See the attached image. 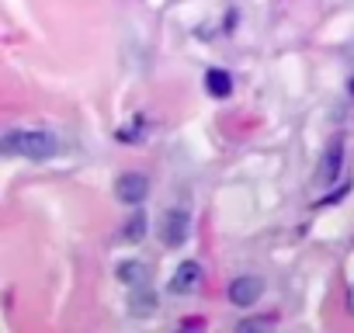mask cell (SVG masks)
Instances as JSON below:
<instances>
[{
  "label": "cell",
  "mask_w": 354,
  "mask_h": 333,
  "mask_svg": "<svg viewBox=\"0 0 354 333\" xmlns=\"http://www.w3.org/2000/svg\"><path fill=\"white\" fill-rule=\"evenodd\" d=\"M351 94H354V80H351Z\"/></svg>",
  "instance_id": "11"
},
{
  "label": "cell",
  "mask_w": 354,
  "mask_h": 333,
  "mask_svg": "<svg viewBox=\"0 0 354 333\" xmlns=\"http://www.w3.org/2000/svg\"><path fill=\"white\" fill-rule=\"evenodd\" d=\"M63 149V142L53 132L42 129H11L4 135V153L8 156H25V160H53Z\"/></svg>",
  "instance_id": "1"
},
{
  "label": "cell",
  "mask_w": 354,
  "mask_h": 333,
  "mask_svg": "<svg viewBox=\"0 0 354 333\" xmlns=\"http://www.w3.org/2000/svg\"><path fill=\"white\" fill-rule=\"evenodd\" d=\"M115 195H118V202H125V205H142L146 195H149V178H146V174H122V178L115 181Z\"/></svg>",
  "instance_id": "4"
},
{
  "label": "cell",
  "mask_w": 354,
  "mask_h": 333,
  "mask_svg": "<svg viewBox=\"0 0 354 333\" xmlns=\"http://www.w3.org/2000/svg\"><path fill=\"white\" fill-rule=\"evenodd\" d=\"M198 285H202V264H195V260H185L170 278V292H177V295H192Z\"/></svg>",
  "instance_id": "5"
},
{
  "label": "cell",
  "mask_w": 354,
  "mask_h": 333,
  "mask_svg": "<svg viewBox=\"0 0 354 333\" xmlns=\"http://www.w3.org/2000/svg\"><path fill=\"white\" fill-rule=\"evenodd\" d=\"M160 236H163L167 247H181V243H188V236H192V216H188L185 209H170V212L163 216V229H160Z\"/></svg>",
  "instance_id": "3"
},
{
  "label": "cell",
  "mask_w": 354,
  "mask_h": 333,
  "mask_svg": "<svg viewBox=\"0 0 354 333\" xmlns=\"http://www.w3.org/2000/svg\"><path fill=\"white\" fill-rule=\"evenodd\" d=\"M118 274H122V281H139V285H146V278H149V267L146 264H122L118 267Z\"/></svg>",
  "instance_id": "8"
},
{
  "label": "cell",
  "mask_w": 354,
  "mask_h": 333,
  "mask_svg": "<svg viewBox=\"0 0 354 333\" xmlns=\"http://www.w3.org/2000/svg\"><path fill=\"white\" fill-rule=\"evenodd\" d=\"M261 295H264V278H261V274H240V278H233V285H230V302L240 305V309L257 305Z\"/></svg>",
  "instance_id": "2"
},
{
  "label": "cell",
  "mask_w": 354,
  "mask_h": 333,
  "mask_svg": "<svg viewBox=\"0 0 354 333\" xmlns=\"http://www.w3.org/2000/svg\"><path fill=\"white\" fill-rule=\"evenodd\" d=\"M142 236H146V216L139 212V216L129 219V226H125V240H142Z\"/></svg>",
  "instance_id": "9"
},
{
  "label": "cell",
  "mask_w": 354,
  "mask_h": 333,
  "mask_svg": "<svg viewBox=\"0 0 354 333\" xmlns=\"http://www.w3.org/2000/svg\"><path fill=\"white\" fill-rule=\"evenodd\" d=\"M347 305H351V312H354V288L347 292Z\"/></svg>",
  "instance_id": "10"
},
{
  "label": "cell",
  "mask_w": 354,
  "mask_h": 333,
  "mask_svg": "<svg viewBox=\"0 0 354 333\" xmlns=\"http://www.w3.org/2000/svg\"><path fill=\"white\" fill-rule=\"evenodd\" d=\"M205 91H209L212 97H230V94H233V77H230L226 70H209V73H205Z\"/></svg>",
  "instance_id": "6"
},
{
  "label": "cell",
  "mask_w": 354,
  "mask_h": 333,
  "mask_svg": "<svg viewBox=\"0 0 354 333\" xmlns=\"http://www.w3.org/2000/svg\"><path fill=\"white\" fill-rule=\"evenodd\" d=\"M340 156H344V142L337 139L333 146H330V153H326V163H323V181L330 184L333 178H337V171H340Z\"/></svg>",
  "instance_id": "7"
}]
</instances>
